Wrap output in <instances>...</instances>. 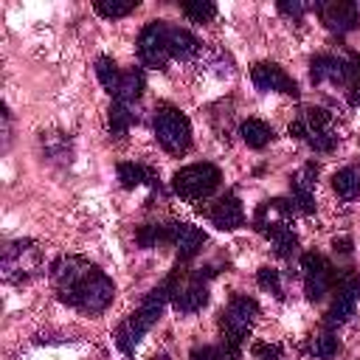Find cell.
Returning <instances> with one entry per match:
<instances>
[{
    "instance_id": "22",
    "label": "cell",
    "mask_w": 360,
    "mask_h": 360,
    "mask_svg": "<svg viewBox=\"0 0 360 360\" xmlns=\"http://www.w3.org/2000/svg\"><path fill=\"white\" fill-rule=\"evenodd\" d=\"M135 121H138V112H135L132 104H121V101H112L110 104V110H107V127H110V135L112 138H124Z\"/></svg>"
},
{
    "instance_id": "3",
    "label": "cell",
    "mask_w": 360,
    "mask_h": 360,
    "mask_svg": "<svg viewBox=\"0 0 360 360\" xmlns=\"http://www.w3.org/2000/svg\"><path fill=\"white\" fill-rule=\"evenodd\" d=\"M256 315H259V304L250 295H231V301L222 307L217 326H219V346L228 360L242 357V349L256 323Z\"/></svg>"
},
{
    "instance_id": "26",
    "label": "cell",
    "mask_w": 360,
    "mask_h": 360,
    "mask_svg": "<svg viewBox=\"0 0 360 360\" xmlns=\"http://www.w3.org/2000/svg\"><path fill=\"white\" fill-rule=\"evenodd\" d=\"M304 352L307 354H312V357H318V360H332L338 352H340V340H338V335L335 332H321V335H315V338H309L307 340V346H304Z\"/></svg>"
},
{
    "instance_id": "18",
    "label": "cell",
    "mask_w": 360,
    "mask_h": 360,
    "mask_svg": "<svg viewBox=\"0 0 360 360\" xmlns=\"http://www.w3.org/2000/svg\"><path fill=\"white\" fill-rule=\"evenodd\" d=\"M205 245V233L191 225V222H177L174 225V253H177V264H188Z\"/></svg>"
},
{
    "instance_id": "30",
    "label": "cell",
    "mask_w": 360,
    "mask_h": 360,
    "mask_svg": "<svg viewBox=\"0 0 360 360\" xmlns=\"http://www.w3.org/2000/svg\"><path fill=\"white\" fill-rule=\"evenodd\" d=\"M256 284L262 287V290H267V292H273V298H284V287H281V273L276 270V267H259L256 270Z\"/></svg>"
},
{
    "instance_id": "24",
    "label": "cell",
    "mask_w": 360,
    "mask_h": 360,
    "mask_svg": "<svg viewBox=\"0 0 360 360\" xmlns=\"http://www.w3.org/2000/svg\"><path fill=\"white\" fill-rule=\"evenodd\" d=\"M239 135H242V141L250 146V149H264L270 141H273V127L267 124V121H262V118H248V121H242L239 124Z\"/></svg>"
},
{
    "instance_id": "12",
    "label": "cell",
    "mask_w": 360,
    "mask_h": 360,
    "mask_svg": "<svg viewBox=\"0 0 360 360\" xmlns=\"http://www.w3.org/2000/svg\"><path fill=\"white\" fill-rule=\"evenodd\" d=\"M301 270H304V292H307L309 301L326 298V292H332L335 284H338L335 264L323 253H318V250L301 253Z\"/></svg>"
},
{
    "instance_id": "8",
    "label": "cell",
    "mask_w": 360,
    "mask_h": 360,
    "mask_svg": "<svg viewBox=\"0 0 360 360\" xmlns=\"http://www.w3.org/2000/svg\"><path fill=\"white\" fill-rule=\"evenodd\" d=\"M360 79V53L335 56V53H318L309 62V82L312 84H335V87H352Z\"/></svg>"
},
{
    "instance_id": "23",
    "label": "cell",
    "mask_w": 360,
    "mask_h": 360,
    "mask_svg": "<svg viewBox=\"0 0 360 360\" xmlns=\"http://www.w3.org/2000/svg\"><path fill=\"white\" fill-rule=\"evenodd\" d=\"M115 174H118V183H121V188L158 186V177H155V174H152L146 166H141V163H132V160H124V163H118Z\"/></svg>"
},
{
    "instance_id": "7",
    "label": "cell",
    "mask_w": 360,
    "mask_h": 360,
    "mask_svg": "<svg viewBox=\"0 0 360 360\" xmlns=\"http://www.w3.org/2000/svg\"><path fill=\"white\" fill-rule=\"evenodd\" d=\"M152 127H155L158 143L169 155H183V152L191 149V121L174 104H158Z\"/></svg>"
},
{
    "instance_id": "33",
    "label": "cell",
    "mask_w": 360,
    "mask_h": 360,
    "mask_svg": "<svg viewBox=\"0 0 360 360\" xmlns=\"http://www.w3.org/2000/svg\"><path fill=\"white\" fill-rule=\"evenodd\" d=\"M188 360H228L222 346H211V343H202V346H194L188 352Z\"/></svg>"
},
{
    "instance_id": "10",
    "label": "cell",
    "mask_w": 360,
    "mask_h": 360,
    "mask_svg": "<svg viewBox=\"0 0 360 360\" xmlns=\"http://www.w3.org/2000/svg\"><path fill=\"white\" fill-rule=\"evenodd\" d=\"M169 31H172V22H166V20H152L141 28V34H138V59H141L143 68L166 70V65L172 62Z\"/></svg>"
},
{
    "instance_id": "36",
    "label": "cell",
    "mask_w": 360,
    "mask_h": 360,
    "mask_svg": "<svg viewBox=\"0 0 360 360\" xmlns=\"http://www.w3.org/2000/svg\"><path fill=\"white\" fill-rule=\"evenodd\" d=\"M332 245H335V250H340V253H346V256L352 253V239H346V236H343V239H335Z\"/></svg>"
},
{
    "instance_id": "29",
    "label": "cell",
    "mask_w": 360,
    "mask_h": 360,
    "mask_svg": "<svg viewBox=\"0 0 360 360\" xmlns=\"http://www.w3.org/2000/svg\"><path fill=\"white\" fill-rule=\"evenodd\" d=\"M96 14L107 17V20H118V17H127L138 8V0H127V3H118V0H96L93 3Z\"/></svg>"
},
{
    "instance_id": "27",
    "label": "cell",
    "mask_w": 360,
    "mask_h": 360,
    "mask_svg": "<svg viewBox=\"0 0 360 360\" xmlns=\"http://www.w3.org/2000/svg\"><path fill=\"white\" fill-rule=\"evenodd\" d=\"M96 76H98L101 87L115 98V93H118V87H121V76H124V70L115 65V59L98 56V59H96Z\"/></svg>"
},
{
    "instance_id": "4",
    "label": "cell",
    "mask_w": 360,
    "mask_h": 360,
    "mask_svg": "<svg viewBox=\"0 0 360 360\" xmlns=\"http://www.w3.org/2000/svg\"><path fill=\"white\" fill-rule=\"evenodd\" d=\"M45 270L42 248L34 239H11L0 250V273L6 284L22 287Z\"/></svg>"
},
{
    "instance_id": "5",
    "label": "cell",
    "mask_w": 360,
    "mask_h": 360,
    "mask_svg": "<svg viewBox=\"0 0 360 360\" xmlns=\"http://www.w3.org/2000/svg\"><path fill=\"white\" fill-rule=\"evenodd\" d=\"M290 135L304 141L315 152H332L338 146V132H335V118L326 107H301L295 118L290 121Z\"/></svg>"
},
{
    "instance_id": "35",
    "label": "cell",
    "mask_w": 360,
    "mask_h": 360,
    "mask_svg": "<svg viewBox=\"0 0 360 360\" xmlns=\"http://www.w3.org/2000/svg\"><path fill=\"white\" fill-rule=\"evenodd\" d=\"M346 98H349V104H352V107H360V79L346 90Z\"/></svg>"
},
{
    "instance_id": "31",
    "label": "cell",
    "mask_w": 360,
    "mask_h": 360,
    "mask_svg": "<svg viewBox=\"0 0 360 360\" xmlns=\"http://www.w3.org/2000/svg\"><path fill=\"white\" fill-rule=\"evenodd\" d=\"M273 253H276L278 259H284V262H290L292 256H298V236H295V231H290V233L273 239Z\"/></svg>"
},
{
    "instance_id": "11",
    "label": "cell",
    "mask_w": 360,
    "mask_h": 360,
    "mask_svg": "<svg viewBox=\"0 0 360 360\" xmlns=\"http://www.w3.org/2000/svg\"><path fill=\"white\" fill-rule=\"evenodd\" d=\"M214 273H217L214 267H200V270L183 267V276H180V284H177V290H174L172 307H174L180 315L200 312V309L208 304V284H211Z\"/></svg>"
},
{
    "instance_id": "20",
    "label": "cell",
    "mask_w": 360,
    "mask_h": 360,
    "mask_svg": "<svg viewBox=\"0 0 360 360\" xmlns=\"http://www.w3.org/2000/svg\"><path fill=\"white\" fill-rule=\"evenodd\" d=\"M169 42H172V59H177V62H188V59H194L197 53H200V39L188 31V28H180V25H172V31H169Z\"/></svg>"
},
{
    "instance_id": "15",
    "label": "cell",
    "mask_w": 360,
    "mask_h": 360,
    "mask_svg": "<svg viewBox=\"0 0 360 360\" xmlns=\"http://www.w3.org/2000/svg\"><path fill=\"white\" fill-rule=\"evenodd\" d=\"M312 8H315V14L321 17V22L332 34H349V31H354L360 25L357 3H349V0H323V3H315Z\"/></svg>"
},
{
    "instance_id": "21",
    "label": "cell",
    "mask_w": 360,
    "mask_h": 360,
    "mask_svg": "<svg viewBox=\"0 0 360 360\" xmlns=\"http://www.w3.org/2000/svg\"><path fill=\"white\" fill-rule=\"evenodd\" d=\"M143 87H146L143 70H141V68H129V70H124L121 87H118V93H115L112 101H121V104H132V107H135V104L141 101V96H143Z\"/></svg>"
},
{
    "instance_id": "28",
    "label": "cell",
    "mask_w": 360,
    "mask_h": 360,
    "mask_svg": "<svg viewBox=\"0 0 360 360\" xmlns=\"http://www.w3.org/2000/svg\"><path fill=\"white\" fill-rule=\"evenodd\" d=\"M180 11L188 17V22H211L217 17V6L211 0H188V3H180Z\"/></svg>"
},
{
    "instance_id": "25",
    "label": "cell",
    "mask_w": 360,
    "mask_h": 360,
    "mask_svg": "<svg viewBox=\"0 0 360 360\" xmlns=\"http://www.w3.org/2000/svg\"><path fill=\"white\" fill-rule=\"evenodd\" d=\"M332 188H335V194H338L343 202L357 200V197H360V172L352 169V166L335 172V174H332Z\"/></svg>"
},
{
    "instance_id": "19",
    "label": "cell",
    "mask_w": 360,
    "mask_h": 360,
    "mask_svg": "<svg viewBox=\"0 0 360 360\" xmlns=\"http://www.w3.org/2000/svg\"><path fill=\"white\" fill-rule=\"evenodd\" d=\"M174 225L177 222H149L135 231V242L141 248H160V245H174Z\"/></svg>"
},
{
    "instance_id": "2",
    "label": "cell",
    "mask_w": 360,
    "mask_h": 360,
    "mask_svg": "<svg viewBox=\"0 0 360 360\" xmlns=\"http://www.w3.org/2000/svg\"><path fill=\"white\" fill-rule=\"evenodd\" d=\"M183 267H186V264H177V267H174L155 290H149L146 298L118 323V329H115V346H118L124 354H132L135 346L141 343V338L160 321L166 304H172V298H174V290H177V284H180Z\"/></svg>"
},
{
    "instance_id": "32",
    "label": "cell",
    "mask_w": 360,
    "mask_h": 360,
    "mask_svg": "<svg viewBox=\"0 0 360 360\" xmlns=\"http://www.w3.org/2000/svg\"><path fill=\"white\" fill-rule=\"evenodd\" d=\"M250 354H253V360H287L281 343H262L259 340V343H253Z\"/></svg>"
},
{
    "instance_id": "14",
    "label": "cell",
    "mask_w": 360,
    "mask_h": 360,
    "mask_svg": "<svg viewBox=\"0 0 360 360\" xmlns=\"http://www.w3.org/2000/svg\"><path fill=\"white\" fill-rule=\"evenodd\" d=\"M250 82L259 93H284V96H298L295 79L278 65V62H256L250 68Z\"/></svg>"
},
{
    "instance_id": "13",
    "label": "cell",
    "mask_w": 360,
    "mask_h": 360,
    "mask_svg": "<svg viewBox=\"0 0 360 360\" xmlns=\"http://www.w3.org/2000/svg\"><path fill=\"white\" fill-rule=\"evenodd\" d=\"M332 292H335L332 295V304L323 312V329H329V332L338 329V326H343L354 315V307L360 301V276L357 273H340Z\"/></svg>"
},
{
    "instance_id": "6",
    "label": "cell",
    "mask_w": 360,
    "mask_h": 360,
    "mask_svg": "<svg viewBox=\"0 0 360 360\" xmlns=\"http://www.w3.org/2000/svg\"><path fill=\"white\" fill-rule=\"evenodd\" d=\"M222 183V172L214 163H188L174 172L172 177V191L186 200V202H202L208 200Z\"/></svg>"
},
{
    "instance_id": "9",
    "label": "cell",
    "mask_w": 360,
    "mask_h": 360,
    "mask_svg": "<svg viewBox=\"0 0 360 360\" xmlns=\"http://www.w3.org/2000/svg\"><path fill=\"white\" fill-rule=\"evenodd\" d=\"M295 214H298V211H295L292 200H287V197H273V200H264V202L256 205V211H253V217H250V228H253L256 233H262L267 242H273V239H278V236H284V233L292 231Z\"/></svg>"
},
{
    "instance_id": "17",
    "label": "cell",
    "mask_w": 360,
    "mask_h": 360,
    "mask_svg": "<svg viewBox=\"0 0 360 360\" xmlns=\"http://www.w3.org/2000/svg\"><path fill=\"white\" fill-rule=\"evenodd\" d=\"M202 214H205L208 222H211L214 228H219V231H236V228L245 225V208H242V202H239V197H236L233 191L217 197L211 205L202 208Z\"/></svg>"
},
{
    "instance_id": "34",
    "label": "cell",
    "mask_w": 360,
    "mask_h": 360,
    "mask_svg": "<svg viewBox=\"0 0 360 360\" xmlns=\"http://www.w3.org/2000/svg\"><path fill=\"white\" fill-rule=\"evenodd\" d=\"M307 8H312V6H307V3H301V0H292V3H290V0H281V3H278V11H281L287 20H292V22H298Z\"/></svg>"
},
{
    "instance_id": "16",
    "label": "cell",
    "mask_w": 360,
    "mask_h": 360,
    "mask_svg": "<svg viewBox=\"0 0 360 360\" xmlns=\"http://www.w3.org/2000/svg\"><path fill=\"white\" fill-rule=\"evenodd\" d=\"M315 183H318V163H304L295 174H290V200L298 214H315Z\"/></svg>"
},
{
    "instance_id": "1",
    "label": "cell",
    "mask_w": 360,
    "mask_h": 360,
    "mask_svg": "<svg viewBox=\"0 0 360 360\" xmlns=\"http://www.w3.org/2000/svg\"><path fill=\"white\" fill-rule=\"evenodd\" d=\"M48 278L56 298L82 315H101L115 298V281L96 262L76 253L56 256L48 267Z\"/></svg>"
}]
</instances>
